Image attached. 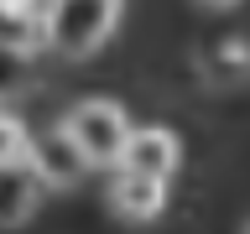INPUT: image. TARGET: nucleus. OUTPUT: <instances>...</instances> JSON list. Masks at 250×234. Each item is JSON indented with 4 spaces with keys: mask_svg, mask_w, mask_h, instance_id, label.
Returning a JSON list of instances; mask_svg holds the SVG:
<instances>
[{
    "mask_svg": "<svg viewBox=\"0 0 250 234\" xmlns=\"http://www.w3.org/2000/svg\"><path fill=\"white\" fill-rule=\"evenodd\" d=\"M120 5L125 0H52V11H47V47L68 62L94 58L104 47V37L115 31V21H120Z\"/></svg>",
    "mask_w": 250,
    "mask_h": 234,
    "instance_id": "f257e3e1",
    "label": "nucleus"
},
{
    "mask_svg": "<svg viewBox=\"0 0 250 234\" xmlns=\"http://www.w3.org/2000/svg\"><path fill=\"white\" fill-rule=\"evenodd\" d=\"M62 130L78 140V151L89 156L94 167H115L125 151V136H130V120L115 99H83L62 115Z\"/></svg>",
    "mask_w": 250,
    "mask_h": 234,
    "instance_id": "f03ea898",
    "label": "nucleus"
},
{
    "mask_svg": "<svg viewBox=\"0 0 250 234\" xmlns=\"http://www.w3.org/2000/svg\"><path fill=\"white\" fill-rule=\"evenodd\" d=\"M26 161H31V172L42 177L47 193H68V187H78L94 172V161L78 151V140L62 130V120L52 125V130H42V136H31V156Z\"/></svg>",
    "mask_w": 250,
    "mask_h": 234,
    "instance_id": "7ed1b4c3",
    "label": "nucleus"
},
{
    "mask_svg": "<svg viewBox=\"0 0 250 234\" xmlns=\"http://www.w3.org/2000/svg\"><path fill=\"white\" fill-rule=\"evenodd\" d=\"M104 203H109V214L120 224H151L167 208V177H146V172L115 167V177L104 187Z\"/></svg>",
    "mask_w": 250,
    "mask_h": 234,
    "instance_id": "20e7f679",
    "label": "nucleus"
},
{
    "mask_svg": "<svg viewBox=\"0 0 250 234\" xmlns=\"http://www.w3.org/2000/svg\"><path fill=\"white\" fill-rule=\"evenodd\" d=\"M115 167L125 172H146V177H167L183 167V140H177V130H167V125H130V136H125V151Z\"/></svg>",
    "mask_w": 250,
    "mask_h": 234,
    "instance_id": "39448f33",
    "label": "nucleus"
},
{
    "mask_svg": "<svg viewBox=\"0 0 250 234\" xmlns=\"http://www.w3.org/2000/svg\"><path fill=\"white\" fill-rule=\"evenodd\" d=\"M47 187L31 172V161H0V229H21L37 214V198Z\"/></svg>",
    "mask_w": 250,
    "mask_h": 234,
    "instance_id": "423d86ee",
    "label": "nucleus"
},
{
    "mask_svg": "<svg viewBox=\"0 0 250 234\" xmlns=\"http://www.w3.org/2000/svg\"><path fill=\"white\" fill-rule=\"evenodd\" d=\"M47 47V26L42 21H31V16H16V11H0V52L5 58H26Z\"/></svg>",
    "mask_w": 250,
    "mask_h": 234,
    "instance_id": "0eeeda50",
    "label": "nucleus"
},
{
    "mask_svg": "<svg viewBox=\"0 0 250 234\" xmlns=\"http://www.w3.org/2000/svg\"><path fill=\"white\" fill-rule=\"evenodd\" d=\"M31 156V136L16 115H0V161H26Z\"/></svg>",
    "mask_w": 250,
    "mask_h": 234,
    "instance_id": "6e6552de",
    "label": "nucleus"
},
{
    "mask_svg": "<svg viewBox=\"0 0 250 234\" xmlns=\"http://www.w3.org/2000/svg\"><path fill=\"white\" fill-rule=\"evenodd\" d=\"M203 5H214V11H229V5H234V0H203Z\"/></svg>",
    "mask_w": 250,
    "mask_h": 234,
    "instance_id": "1a4fd4ad",
    "label": "nucleus"
},
{
    "mask_svg": "<svg viewBox=\"0 0 250 234\" xmlns=\"http://www.w3.org/2000/svg\"><path fill=\"white\" fill-rule=\"evenodd\" d=\"M240 234H250V224H245V229H240Z\"/></svg>",
    "mask_w": 250,
    "mask_h": 234,
    "instance_id": "9d476101",
    "label": "nucleus"
}]
</instances>
